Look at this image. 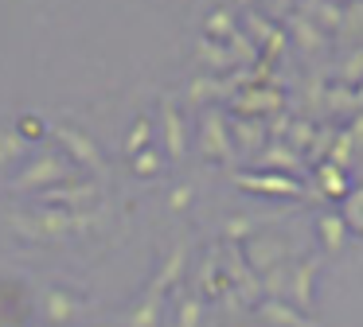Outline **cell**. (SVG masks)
<instances>
[{"label": "cell", "instance_id": "1", "mask_svg": "<svg viewBox=\"0 0 363 327\" xmlns=\"http://www.w3.org/2000/svg\"><path fill=\"white\" fill-rule=\"evenodd\" d=\"M40 311H43L48 323H67V319H74V311H79V300H74L71 292H63V288H43Z\"/></svg>", "mask_w": 363, "mask_h": 327}]
</instances>
